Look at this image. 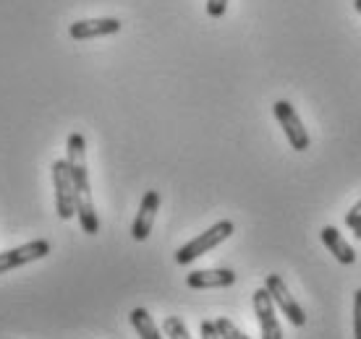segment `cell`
Segmentation results:
<instances>
[{
    "mask_svg": "<svg viewBox=\"0 0 361 339\" xmlns=\"http://www.w3.org/2000/svg\"><path fill=\"white\" fill-rule=\"evenodd\" d=\"M353 337L361 339V287L353 293Z\"/></svg>",
    "mask_w": 361,
    "mask_h": 339,
    "instance_id": "14",
    "label": "cell"
},
{
    "mask_svg": "<svg viewBox=\"0 0 361 339\" xmlns=\"http://www.w3.org/2000/svg\"><path fill=\"white\" fill-rule=\"evenodd\" d=\"M235 282V271L231 269H199L186 277L191 290H212V287H231Z\"/></svg>",
    "mask_w": 361,
    "mask_h": 339,
    "instance_id": "9",
    "label": "cell"
},
{
    "mask_svg": "<svg viewBox=\"0 0 361 339\" xmlns=\"http://www.w3.org/2000/svg\"><path fill=\"white\" fill-rule=\"evenodd\" d=\"M228 8V0H207V13L212 18H220Z\"/></svg>",
    "mask_w": 361,
    "mask_h": 339,
    "instance_id": "15",
    "label": "cell"
},
{
    "mask_svg": "<svg viewBox=\"0 0 361 339\" xmlns=\"http://www.w3.org/2000/svg\"><path fill=\"white\" fill-rule=\"evenodd\" d=\"M163 329H165V337L168 339H191L186 324L180 321L178 316H168V319L163 321Z\"/></svg>",
    "mask_w": 361,
    "mask_h": 339,
    "instance_id": "12",
    "label": "cell"
},
{
    "mask_svg": "<svg viewBox=\"0 0 361 339\" xmlns=\"http://www.w3.org/2000/svg\"><path fill=\"white\" fill-rule=\"evenodd\" d=\"M353 235H356V238H359V241H361V224H359V227H356V230H353Z\"/></svg>",
    "mask_w": 361,
    "mask_h": 339,
    "instance_id": "19",
    "label": "cell"
},
{
    "mask_svg": "<svg viewBox=\"0 0 361 339\" xmlns=\"http://www.w3.org/2000/svg\"><path fill=\"white\" fill-rule=\"evenodd\" d=\"M264 290L270 293L272 303L278 305L280 311H283V316H286L293 326H304V324H307V313H304V308L298 305L296 298L290 295L288 285L283 282L280 274H267V279H264Z\"/></svg>",
    "mask_w": 361,
    "mask_h": 339,
    "instance_id": "3",
    "label": "cell"
},
{
    "mask_svg": "<svg viewBox=\"0 0 361 339\" xmlns=\"http://www.w3.org/2000/svg\"><path fill=\"white\" fill-rule=\"evenodd\" d=\"M199 331H202V339H220V334H217L215 321H202V326H199Z\"/></svg>",
    "mask_w": 361,
    "mask_h": 339,
    "instance_id": "17",
    "label": "cell"
},
{
    "mask_svg": "<svg viewBox=\"0 0 361 339\" xmlns=\"http://www.w3.org/2000/svg\"><path fill=\"white\" fill-rule=\"evenodd\" d=\"M53 186H55V212L61 219L76 217V188H73L71 170L66 160L53 162Z\"/></svg>",
    "mask_w": 361,
    "mask_h": 339,
    "instance_id": "2",
    "label": "cell"
},
{
    "mask_svg": "<svg viewBox=\"0 0 361 339\" xmlns=\"http://www.w3.org/2000/svg\"><path fill=\"white\" fill-rule=\"evenodd\" d=\"M359 224H361V201L345 215V227H348V230H356Z\"/></svg>",
    "mask_w": 361,
    "mask_h": 339,
    "instance_id": "16",
    "label": "cell"
},
{
    "mask_svg": "<svg viewBox=\"0 0 361 339\" xmlns=\"http://www.w3.org/2000/svg\"><path fill=\"white\" fill-rule=\"evenodd\" d=\"M254 300V313H257V321H259V329H262V339H283V329L278 324V316H275V303L267 290H254L252 295Z\"/></svg>",
    "mask_w": 361,
    "mask_h": 339,
    "instance_id": "6",
    "label": "cell"
},
{
    "mask_svg": "<svg viewBox=\"0 0 361 339\" xmlns=\"http://www.w3.org/2000/svg\"><path fill=\"white\" fill-rule=\"evenodd\" d=\"M353 8H356L361 13V0H353Z\"/></svg>",
    "mask_w": 361,
    "mask_h": 339,
    "instance_id": "18",
    "label": "cell"
},
{
    "mask_svg": "<svg viewBox=\"0 0 361 339\" xmlns=\"http://www.w3.org/2000/svg\"><path fill=\"white\" fill-rule=\"evenodd\" d=\"M47 253H50V243L47 241H32V243L18 245V248L3 250V253H0V274L13 271V269L24 267V264H32V261L45 259Z\"/></svg>",
    "mask_w": 361,
    "mask_h": 339,
    "instance_id": "5",
    "label": "cell"
},
{
    "mask_svg": "<svg viewBox=\"0 0 361 339\" xmlns=\"http://www.w3.org/2000/svg\"><path fill=\"white\" fill-rule=\"evenodd\" d=\"M233 222L231 219H220V222H215L209 230H204L202 235H197L191 243H186V245H180L178 250H176V264H180V267H189L191 261L199 259V256H204L207 250L217 248L223 241H228L231 235H233Z\"/></svg>",
    "mask_w": 361,
    "mask_h": 339,
    "instance_id": "1",
    "label": "cell"
},
{
    "mask_svg": "<svg viewBox=\"0 0 361 339\" xmlns=\"http://www.w3.org/2000/svg\"><path fill=\"white\" fill-rule=\"evenodd\" d=\"M272 113H275V117H278V123L283 125V131H286V136H288L290 146H293L296 152H307L312 141H309L307 128H304V123H301L298 113L293 110V105L286 102V99H278V102L272 105Z\"/></svg>",
    "mask_w": 361,
    "mask_h": 339,
    "instance_id": "4",
    "label": "cell"
},
{
    "mask_svg": "<svg viewBox=\"0 0 361 339\" xmlns=\"http://www.w3.org/2000/svg\"><path fill=\"white\" fill-rule=\"evenodd\" d=\"M319 238H322V243L327 245V250H330V253H333V256L341 261V264L351 267L353 261H356V253H353V248L343 241V235L335 230V227H322Z\"/></svg>",
    "mask_w": 361,
    "mask_h": 339,
    "instance_id": "10",
    "label": "cell"
},
{
    "mask_svg": "<svg viewBox=\"0 0 361 339\" xmlns=\"http://www.w3.org/2000/svg\"><path fill=\"white\" fill-rule=\"evenodd\" d=\"M121 21L118 18H84V21H73L68 27V34L76 42H84V39H97V37H108L118 34L121 32Z\"/></svg>",
    "mask_w": 361,
    "mask_h": 339,
    "instance_id": "7",
    "label": "cell"
},
{
    "mask_svg": "<svg viewBox=\"0 0 361 339\" xmlns=\"http://www.w3.org/2000/svg\"><path fill=\"white\" fill-rule=\"evenodd\" d=\"M128 319H131V326H134L136 334L142 339H163V334H160L157 324L152 321V316H149L147 308H134Z\"/></svg>",
    "mask_w": 361,
    "mask_h": 339,
    "instance_id": "11",
    "label": "cell"
},
{
    "mask_svg": "<svg viewBox=\"0 0 361 339\" xmlns=\"http://www.w3.org/2000/svg\"><path fill=\"white\" fill-rule=\"evenodd\" d=\"M157 209H160V193H157V191H147L145 198H142V204H139V215H136L134 224H131L134 241H147V238H149Z\"/></svg>",
    "mask_w": 361,
    "mask_h": 339,
    "instance_id": "8",
    "label": "cell"
},
{
    "mask_svg": "<svg viewBox=\"0 0 361 339\" xmlns=\"http://www.w3.org/2000/svg\"><path fill=\"white\" fill-rule=\"evenodd\" d=\"M215 326H217V334H220V339H252L246 337L241 329H235V324L231 321V319H215Z\"/></svg>",
    "mask_w": 361,
    "mask_h": 339,
    "instance_id": "13",
    "label": "cell"
}]
</instances>
